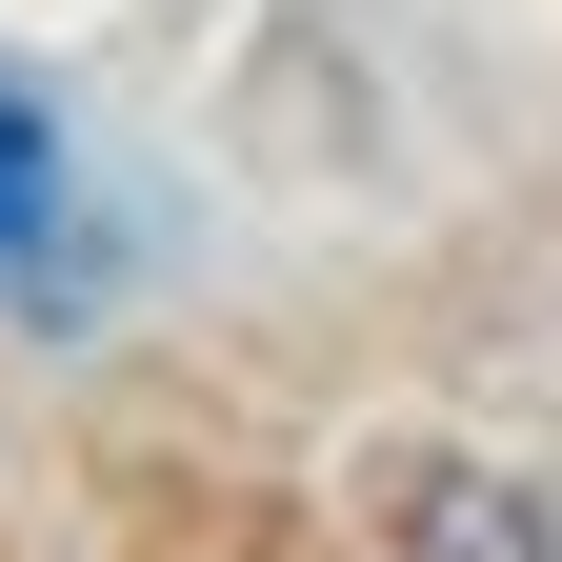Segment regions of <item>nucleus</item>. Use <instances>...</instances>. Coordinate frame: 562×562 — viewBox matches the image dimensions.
Returning <instances> with one entry per match:
<instances>
[{"mask_svg":"<svg viewBox=\"0 0 562 562\" xmlns=\"http://www.w3.org/2000/svg\"><path fill=\"white\" fill-rule=\"evenodd\" d=\"M41 181H60V140H41V101H21V81H0V241L41 222Z\"/></svg>","mask_w":562,"mask_h":562,"instance_id":"f257e3e1","label":"nucleus"}]
</instances>
